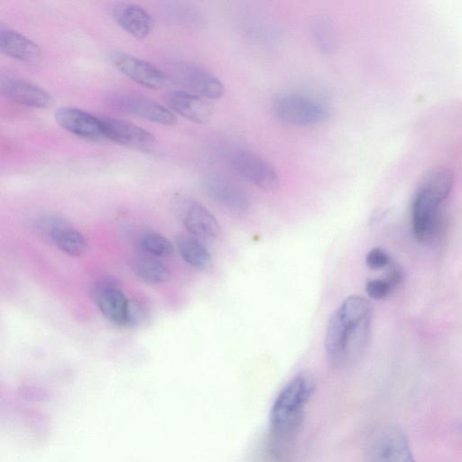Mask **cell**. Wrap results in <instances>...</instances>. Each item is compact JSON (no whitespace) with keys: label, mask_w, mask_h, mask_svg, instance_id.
I'll return each mask as SVG.
<instances>
[{"label":"cell","mask_w":462,"mask_h":462,"mask_svg":"<svg viewBox=\"0 0 462 462\" xmlns=\"http://www.w3.org/2000/svg\"><path fill=\"white\" fill-rule=\"evenodd\" d=\"M34 227L63 253L79 256L88 250V241L64 217L43 215L34 220Z\"/></svg>","instance_id":"8992f818"},{"label":"cell","mask_w":462,"mask_h":462,"mask_svg":"<svg viewBox=\"0 0 462 462\" xmlns=\"http://www.w3.org/2000/svg\"><path fill=\"white\" fill-rule=\"evenodd\" d=\"M365 454L366 462H415L406 434L392 423L382 424L372 430Z\"/></svg>","instance_id":"277c9868"},{"label":"cell","mask_w":462,"mask_h":462,"mask_svg":"<svg viewBox=\"0 0 462 462\" xmlns=\"http://www.w3.org/2000/svg\"><path fill=\"white\" fill-rule=\"evenodd\" d=\"M167 103L171 111L198 124H206L213 116L214 107L208 99L183 89L167 95Z\"/></svg>","instance_id":"e0dca14e"},{"label":"cell","mask_w":462,"mask_h":462,"mask_svg":"<svg viewBox=\"0 0 462 462\" xmlns=\"http://www.w3.org/2000/svg\"><path fill=\"white\" fill-rule=\"evenodd\" d=\"M456 428L459 433H462V420H459L456 424Z\"/></svg>","instance_id":"83f0119b"},{"label":"cell","mask_w":462,"mask_h":462,"mask_svg":"<svg viewBox=\"0 0 462 462\" xmlns=\"http://www.w3.org/2000/svg\"><path fill=\"white\" fill-rule=\"evenodd\" d=\"M140 245L153 257H167L174 251L172 243L164 236L155 232L143 234L140 239Z\"/></svg>","instance_id":"cb8c5ba5"},{"label":"cell","mask_w":462,"mask_h":462,"mask_svg":"<svg viewBox=\"0 0 462 462\" xmlns=\"http://www.w3.org/2000/svg\"><path fill=\"white\" fill-rule=\"evenodd\" d=\"M274 116L293 126H311L322 123L328 116L327 107L310 97L285 93L278 95L273 102Z\"/></svg>","instance_id":"5b68a950"},{"label":"cell","mask_w":462,"mask_h":462,"mask_svg":"<svg viewBox=\"0 0 462 462\" xmlns=\"http://www.w3.org/2000/svg\"><path fill=\"white\" fill-rule=\"evenodd\" d=\"M316 390L312 374L300 372L278 393L269 412L268 450L277 462H288L303 427L306 407Z\"/></svg>","instance_id":"6da1fadb"},{"label":"cell","mask_w":462,"mask_h":462,"mask_svg":"<svg viewBox=\"0 0 462 462\" xmlns=\"http://www.w3.org/2000/svg\"><path fill=\"white\" fill-rule=\"evenodd\" d=\"M207 195L217 205L236 213H244L251 207L248 194L236 185L217 177L205 180Z\"/></svg>","instance_id":"9a60e30c"},{"label":"cell","mask_w":462,"mask_h":462,"mask_svg":"<svg viewBox=\"0 0 462 462\" xmlns=\"http://www.w3.org/2000/svg\"><path fill=\"white\" fill-rule=\"evenodd\" d=\"M177 209L189 234L199 239L214 240L220 231L216 217L203 205L189 199H180Z\"/></svg>","instance_id":"7c38bea8"},{"label":"cell","mask_w":462,"mask_h":462,"mask_svg":"<svg viewBox=\"0 0 462 462\" xmlns=\"http://www.w3.org/2000/svg\"><path fill=\"white\" fill-rule=\"evenodd\" d=\"M57 124L67 132L91 141H107L102 116H96L82 109L63 106L55 111Z\"/></svg>","instance_id":"30bf717a"},{"label":"cell","mask_w":462,"mask_h":462,"mask_svg":"<svg viewBox=\"0 0 462 462\" xmlns=\"http://www.w3.org/2000/svg\"><path fill=\"white\" fill-rule=\"evenodd\" d=\"M111 102L125 113L158 125L171 126L177 123V117L171 109L138 94H116L111 98Z\"/></svg>","instance_id":"9c48e42d"},{"label":"cell","mask_w":462,"mask_h":462,"mask_svg":"<svg viewBox=\"0 0 462 462\" xmlns=\"http://www.w3.org/2000/svg\"><path fill=\"white\" fill-rule=\"evenodd\" d=\"M372 307L368 300L351 295L344 300L328 319L325 350L334 368L357 361L365 352L371 333Z\"/></svg>","instance_id":"7a4b0ae2"},{"label":"cell","mask_w":462,"mask_h":462,"mask_svg":"<svg viewBox=\"0 0 462 462\" xmlns=\"http://www.w3.org/2000/svg\"><path fill=\"white\" fill-rule=\"evenodd\" d=\"M446 199L430 187L418 185L411 201V225L419 242L432 245L440 237L444 226L440 204Z\"/></svg>","instance_id":"3957f363"},{"label":"cell","mask_w":462,"mask_h":462,"mask_svg":"<svg viewBox=\"0 0 462 462\" xmlns=\"http://www.w3.org/2000/svg\"><path fill=\"white\" fill-rule=\"evenodd\" d=\"M0 51L27 64H37L42 58L41 49L33 41L3 24L0 25Z\"/></svg>","instance_id":"d6986e66"},{"label":"cell","mask_w":462,"mask_h":462,"mask_svg":"<svg viewBox=\"0 0 462 462\" xmlns=\"http://www.w3.org/2000/svg\"><path fill=\"white\" fill-rule=\"evenodd\" d=\"M130 267L139 280L150 284L163 283L171 275L169 267L153 256L136 257L131 261Z\"/></svg>","instance_id":"44dd1931"},{"label":"cell","mask_w":462,"mask_h":462,"mask_svg":"<svg viewBox=\"0 0 462 462\" xmlns=\"http://www.w3.org/2000/svg\"><path fill=\"white\" fill-rule=\"evenodd\" d=\"M176 80L183 90L206 99H217L225 93L221 80L207 69L192 64L180 65L176 69Z\"/></svg>","instance_id":"5bb4252c"},{"label":"cell","mask_w":462,"mask_h":462,"mask_svg":"<svg viewBox=\"0 0 462 462\" xmlns=\"http://www.w3.org/2000/svg\"><path fill=\"white\" fill-rule=\"evenodd\" d=\"M92 298L101 314L117 326H128L130 300L112 278L97 280L91 289Z\"/></svg>","instance_id":"ba28073f"},{"label":"cell","mask_w":462,"mask_h":462,"mask_svg":"<svg viewBox=\"0 0 462 462\" xmlns=\"http://www.w3.org/2000/svg\"><path fill=\"white\" fill-rule=\"evenodd\" d=\"M167 8L170 19L174 23L187 27H200L204 18L200 11L186 3H171Z\"/></svg>","instance_id":"603a6c76"},{"label":"cell","mask_w":462,"mask_h":462,"mask_svg":"<svg viewBox=\"0 0 462 462\" xmlns=\"http://www.w3.org/2000/svg\"><path fill=\"white\" fill-rule=\"evenodd\" d=\"M230 165L238 175L261 189L273 190L279 186V176L273 166L251 151H235L230 156Z\"/></svg>","instance_id":"52a82bcc"},{"label":"cell","mask_w":462,"mask_h":462,"mask_svg":"<svg viewBox=\"0 0 462 462\" xmlns=\"http://www.w3.org/2000/svg\"><path fill=\"white\" fill-rule=\"evenodd\" d=\"M114 21L136 39L147 37L152 30V18L142 6L131 3H119L111 10Z\"/></svg>","instance_id":"ac0fdd59"},{"label":"cell","mask_w":462,"mask_h":462,"mask_svg":"<svg viewBox=\"0 0 462 462\" xmlns=\"http://www.w3.org/2000/svg\"><path fill=\"white\" fill-rule=\"evenodd\" d=\"M109 60L114 67L135 83L151 89L161 88L167 81V77L152 63L134 55L112 51Z\"/></svg>","instance_id":"8fae6325"},{"label":"cell","mask_w":462,"mask_h":462,"mask_svg":"<svg viewBox=\"0 0 462 462\" xmlns=\"http://www.w3.org/2000/svg\"><path fill=\"white\" fill-rule=\"evenodd\" d=\"M310 30L315 44L322 52L329 54L337 50L336 28L328 15H314L310 21Z\"/></svg>","instance_id":"7402d4cb"},{"label":"cell","mask_w":462,"mask_h":462,"mask_svg":"<svg viewBox=\"0 0 462 462\" xmlns=\"http://www.w3.org/2000/svg\"><path fill=\"white\" fill-rule=\"evenodd\" d=\"M389 254L380 247L372 248L365 256V263L372 270H379L389 265Z\"/></svg>","instance_id":"d4e9b609"},{"label":"cell","mask_w":462,"mask_h":462,"mask_svg":"<svg viewBox=\"0 0 462 462\" xmlns=\"http://www.w3.org/2000/svg\"><path fill=\"white\" fill-rule=\"evenodd\" d=\"M107 141L136 149H147L155 141L146 129L126 120L102 116Z\"/></svg>","instance_id":"2e32d148"},{"label":"cell","mask_w":462,"mask_h":462,"mask_svg":"<svg viewBox=\"0 0 462 462\" xmlns=\"http://www.w3.org/2000/svg\"><path fill=\"white\" fill-rule=\"evenodd\" d=\"M0 90L7 99L32 108H46L52 104L51 95L44 88L18 77L2 74Z\"/></svg>","instance_id":"4fadbf2b"},{"label":"cell","mask_w":462,"mask_h":462,"mask_svg":"<svg viewBox=\"0 0 462 462\" xmlns=\"http://www.w3.org/2000/svg\"><path fill=\"white\" fill-rule=\"evenodd\" d=\"M402 279L403 275L402 270L397 265L393 264L390 266L384 280L393 291L402 282Z\"/></svg>","instance_id":"4316f807"},{"label":"cell","mask_w":462,"mask_h":462,"mask_svg":"<svg viewBox=\"0 0 462 462\" xmlns=\"http://www.w3.org/2000/svg\"><path fill=\"white\" fill-rule=\"evenodd\" d=\"M176 245L182 259L190 266L199 270L209 266L211 254L200 239L190 234H180L176 237Z\"/></svg>","instance_id":"ffe728a7"},{"label":"cell","mask_w":462,"mask_h":462,"mask_svg":"<svg viewBox=\"0 0 462 462\" xmlns=\"http://www.w3.org/2000/svg\"><path fill=\"white\" fill-rule=\"evenodd\" d=\"M367 295L374 300H383L392 291L385 280H371L365 285Z\"/></svg>","instance_id":"484cf974"}]
</instances>
